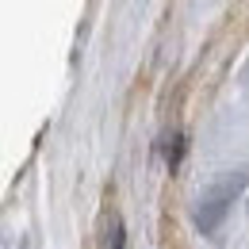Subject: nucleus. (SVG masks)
I'll use <instances>...</instances> for the list:
<instances>
[{
    "mask_svg": "<svg viewBox=\"0 0 249 249\" xmlns=\"http://www.w3.org/2000/svg\"><path fill=\"white\" fill-rule=\"evenodd\" d=\"M246 173H230V177H222L218 184H211L203 196H199V211H196V222H199V230L203 234H215L218 226H222V218L230 211V203L242 196V188H246Z\"/></svg>",
    "mask_w": 249,
    "mask_h": 249,
    "instance_id": "nucleus-1",
    "label": "nucleus"
},
{
    "mask_svg": "<svg viewBox=\"0 0 249 249\" xmlns=\"http://www.w3.org/2000/svg\"><path fill=\"white\" fill-rule=\"evenodd\" d=\"M126 246V234H123V218L115 215H107V230H104V249H123Z\"/></svg>",
    "mask_w": 249,
    "mask_h": 249,
    "instance_id": "nucleus-2",
    "label": "nucleus"
}]
</instances>
